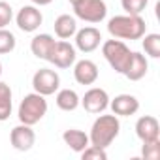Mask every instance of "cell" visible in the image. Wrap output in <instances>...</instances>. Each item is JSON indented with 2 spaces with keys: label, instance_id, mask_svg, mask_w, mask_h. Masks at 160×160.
Wrapping results in <instances>:
<instances>
[{
  "label": "cell",
  "instance_id": "cell-1",
  "mask_svg": "<svg viewBox=\"0 0 160 160\" xmlns=\"http://www.w3.org/2000/svg\"><path fill=\"white\" fill-rule=\"evenodd\" d=\"M147 25L141 15H115L108 21V32L117 40H141Z\"/></svg>",
  "mask_w": 160,
  "mask_h": 160
},
{
  "label": "cell",
  "instance_id": "cell-2",
  "mask_svg": "<svg viewBox=\"0 0 160 160\" xmlns=\"http://www.w3.org/2000/svg\"><path fill=\"white\" fill-rule=\"evenodd\" d=\"M121 132V121L117 115H98L96 121L91 126V134H89V141L91 145L108 149L119 136Z\"/></svg>",
  "mask_w": 160,
  "mask_h": 160
},
{
  "label": "cell",
  "instance_id": "cell-3",
  "mask_svg": "<svg viewBox=\"0 0 160 160\" xmlns=\"http://www.w3.org/2000/svg\"><path fill=\"white\" fill-rule=\"evenodd\" d=\"M47 113V100L45 96L38 94V92H30L27 94L17 109V117L23 124H30L34 126L36 122H40Z\"/></svg>",
  "mask_w": 160,
  "mask_h": 160
},
{
  "label": "cell",
  "instance_id": "cell-4",
  "mask_svg": "<svg viewBox=\"0 0 160 160\" xmlns=\"http://www.w3.org/2000/svg\"><path fill=\"white\" fill-rule=\"evenodd\" d=\"M102 55H104V58L108 60V64L117 73H124V70L128 66V60L132 57V51H130V47L122 40L111 38V40H106L102 43Z\"/></svg>",
  "mask_w": 160,
  "mask_h": 160
},
{
  "label": "cell",
  "instance_id": "cell-5",
  "mask_svg": "<svg viewBox=\"0 0 160 160\" xmlns=\"http://www.w3.org/2000/svg\"><path fill=\"white\" fill-rule=\"evenodd\" d=\"M73 13L85 23H102L108 15V6L104 0H81L73 6Z\"/></svg>",
  "mask_w": 160,
  "mask_h": 160
},
{
  "label": "cell",
  "instance_id": "cell-6",
  "mask_svg": "<svg viewBox=\"0 0 160 160\" xmlns=\"http://www.w3.org/2000/svg\"><path fill=\"white\" fill-rule=\"evenodd\" d=\"M32 87H34V92L42 96H51L60 87V75L51 68H40L32 75Z\"/></svg>",
  "mask_w": 160,
  "mask_h": 160
},
{
  "label": "cell",
  "instance_id": "cell-7",
  "mask_svg": "<svg viewBox=\"0 0 160 160\" xmlns=\"http://www.w3.org/2000/svg\"><path fill=\"white\" fill-rule=\"evenodd\" d=\"M109 94L100 89V87H92L85 92V96L81 98V104L79 106H83V109L91 115H100L104 113L108 108H109Z\"/></svg>",
  "mask_w": 160,
  "mask_h": 160
},
{
  "label": "cell",
  "instance_id": "cell-8",
  "mask_svg": "<svg viewBox=\"0 0 160 160\" xmlns=\"http://www.w3.org/2000/svg\"><path fill=\"white\" fill-rule=\"evenodd\" d=\"M77 60V53H75V47L66 42V40H60V42H55V47L49 55V60L51 64H55L57 68L60 70H66L70 66H73V62Z\"/></svg>",
  "mask_w": 160,
  "mask_h": 160
},
{
  "label": "cell",
  "instance_id": "cell-9",
  "mask_svg": "<svg viewBox=\"0 0 160 160\" xmlns=\"http://www.w3.org/2000/svg\"><path fill=\"white\" fill-rule=\"evenodd\" d=\"M15 23L23 32H36L43 23V15L38 10V6H34V4L23 6L15 15Z\"/></svg>",
  "mask_w": 160,
  "mask_h": 160
},
{
  "label": "cell",
  "instance_id": "cell-10",
  "mask_svg": "<svg viewBox=\"0 0 160 160\" xmlns=\"http://www.w3.org/2000/svg\"><path fill=\"white\" fill-rule=\"evenodd\" d=\"M10 141H12V147L15 151H21V152H27L34 147L36 143V132L32 130L30 124H17L15 128H12L10 132Z\"/></svg>",
  "mask_w": 160,
  "mask_h": 160
},
{
  "label": "cell",
  "instance_id": "cell-11",
  "mask_svg": "<svg viewBox=\"0 0 160 160\" xmlns=\"http://www.w3.org/2000/svg\"><path fill=\"white\" fill-rule=\"evenodd\" d=\"M73 36H75V49H79L81 53H92L102 43V34L94 27H85L77 30Z\"/></svg>",
  "mask_w": 160,
  "mask_h": 160
},
{
  "label": "cell",
  "instance_id": "cell-12",
  "mask_svg": "<svg viewBox=\"0 0 160 160\" xmlns=\"http://www.w3.org/2000/svg\"><path fill=\"white\" fill-rule=\"evenodd\" d=\"M98 66L96 62L83 58V60H75L73 62V77L79 85H94L98 79Z\"/></svg>",
  "mask_w": 160,
  "mask_h": 160
},
{
  "label": "cell",
  "instance_id": "cell-13",
  "mask_svg": "<svg viewBox=\"0 0 160 160\" xmlns=\"http://www.w3.org/2000/svg\"><path fill=\"white\" fill-rule=\"evenodd\" d=\"M109 108H111L113 115H117V117H130V115L138 113L139 100L134 94H119L113 100H109Z\"/></svg>",
  "mask_w": 160,
  "mask_h": 160
},
{
  "label": "cell",
  "instance_id": "cell-14",
  "mask_svg": "<svg viewBox=\"0 0 160 160\" xmlns=\"http://www.w3.org/2000/svg\"><path fill=\"white\" fill-rule=\"evenodd\" d=\"M136 136L141 139V143L160 139V124H158L156 117H152V115L139 117L136 122Z\"/></svg>",
  "mask_w": 160,
  "mask_h": 160
},
{
  "label": "cell",
  "instance_id": "cell-15",
  "mask_svg": "<svg viewBox=\"0 0 160 160\" xmlns=\"http://www.w3.org/2000/svg\"><path fill=\"white\" fill-rule=\"evenodd\" d=\"M147 70H149V60L145 55L138 53V51H132V57L128 60V66L124 70V77L130 79V81H139L147 75Z\"/></svg>",
  "mask_w": 160,
  "mask_h": 160
},
{
  "label": "cell",
  "instance_id": "cell-16",
  "mask_svg": "<svg viewBox=\"0 0 160 160\" xmlns=\"http://www.w3.org/2000/svg\"><path fill=\"white\" fill-rule=\"evenodd\" d=\"M55 38L51 34H36L30 42V51L36 58H42V60H49V55L55 47Z\"/></svg>",
  "mask_w": 160,
  "mask_h": 160
},
{
  "label": "cell",
  "instance_id": "cell-17",
  "mask_svg": "<svg viewBox=\"0 0 160 160\" xmlns=\"http://www.w3.org/2000/svg\"><path fill=\"white\" fill-rule=\"evenodd\" d=\"M62 139H64V143H66L73 152H81V151H85V149L91 145V141H89V134H85L83 130H77V128L64 130Z\"/></svg>",
  "mask_w": 160,
  "mask_h": 160
},
{
  "label": "cell",
  "instance_id": "cell-18",
  "mask_svg": "<svg viewBox=\"0 0 160 160\" xmlns=\"http://www.w3.org/2000/svg\"><path fill=\"white\" fill-rule=\"evenodd\" d=\"M55 34L60 38V40H70L75 32H77V21L75 17L68 15V13H62L55 19Z\"/></svg>",
  "mask_w": 160,
  "mask_h": 160
},
{
  "label": "cell",
  "instance_id": "cell-19",
  "mask_svg": "<svg viewBox=\"0 0 160 160\" xmlns=\"http://www.w3.org/2000/svg\"><path fill=\"white\" fill-rule=\"evenodd\" d=\"M55 102H57V108L62 111H75L81 104V98L73 89H62V91H57Z\"/></svg>",
  "mask_w": 160,
  "mask_h": 160
},
{
  "label": "cell",
  "instance_id": "cell-20",
  "mask_svg": "<svg viewBox=\"0 0 160 160\" xmlns=\"http://www.w3.org/2000/svg\"><path fill=\"white\" fill-rule=\"evenodd\" d=\"M12 98H13V94H12L10 85L0 81V122L8 121L10 115H12V108H13Z\"/></svg>",
  "mask_w": 160,
  "mask_h": 160
},
{
  "label": "cell",
  "instance_id": "cell-21",
  "mask_svg": "<svg viewBox=\"0 0 160 160\" xmlns=\"http://www.w3.org/2000/svg\"><path fill=\"white\" fill-rule=\"evenodd\" d=\"M143 49L151 58H160V34H143Z\"/></svg>",
  "mask_w": 160,
  "mask_h": 160
},
{
  "label": "cell",
  "instance_id": "cell-22",
  "mask_svg": "<svg viewBox=\"0 0 160 160\" xmlns=\"http://www.w3.org/2000/svg\"><path fill=\"white\" fill-rule=\"evenodd\" d=\"M17 40L13 36V32L6 30V28H0V55H8L15 49Z\"/></svg>",
  "mask_w": 160,
  "mask_h": 160
},
{
  "label": "cell",
  "instance_id": "cell-23",
  "mask_svg": "<svg viewBox=\"0 0 160 160\" xmlns=\"http://www.w3.org/2000/svg\"><path fill=\"white\" fill-rule=\"evenodd\" d=\"M141 156L145 160H158L160 158V139L143 141V145H141Z\"/></svg>",
  "mask_w": 160,
  "mask_h": 160
},
{
  "label": "cell",
  "instance_id": "cell-24",
  "mask_svg": "<svg viewBox=\"0 0 160 160\" xmlns=\"http://www.w3.org/2000/svg\"><path fill=\"white\" fill-rule=\"evenodd\" d=\"M147 2L149 0H121L122 10L130 15H141L143 10L147 8Z\"/></svg>",
  "mask_w": 160,
  "mask_h": 160
},
{
  "label": "cell",
  "instance_id": "cell-25",
  "mask_svg": "<svg viewBox=\"0 0 160 160\" xmlns=\"http://www.w3.org/2000/svg\"><path fill=\"white\" fill-rule=\"evenodd\" d=\"M79 154H81V158H83V160H106V158H108L106 149L96 147V145H89L85 151H81Z\"/></svg>",
  "mask_w": 160,
  "mask_h": 160
},
{
  "label": "cell",
  "instance_id": "cell-26",
  "mask_svg": "<svg viewBox=\"0 0 160 160\" xmlns=\"http://www.w3.org/2000/svg\"><path fill=\"white\" fill-rule=\"evenodd\" d=\"M13 19V8L4 2V0H0V28H6Z\"/></svg>",
  "mask_w": 160,
  "mask_h": 160
},
{
  "label": "cell",
  "instance_id": "cell-27",
  "mask_svg": "<svg viewBox=\"0 0 160 160\" xmlns=\"http://www.w3.org/2000/svg\"><path fill=\"white\" fill-rule=\"evenodd\" d=\"M30 2H32L34 6H47V4L53 2V0H30Z\"/></svg>",
  "mask_w": 160,
  "mask_h": 160
},
{
  "label": "cell",
  "instance_id": "cell-28",
  "mask_svg": "<svg viewBox=\"0 0 160 160\" xmlns=\"http://www.w3.org/2000/svg\"><path fill=\"white\" fill-rule=\"evenodd\" d=\"M68 2H70L72 6H75V4H79V2H81V0H68Z\"/></svg>",
  "mask_w": 160,
  "mask_h": 160
},
{
  "label": "cell",
  "instance_id": "cell-29",
  "mask_svg": "<svg viewBox=\"0 0 160 160\" xmlns=\"http://www.w3.org/2000/svg\"><path fill=\"white\" fill-rule=\"evenodd\" d=\"M0 75H2V62H0Z\"/></svg>",
  "mask_w": 160,
  "mask_h": 160
}]
</instances>
